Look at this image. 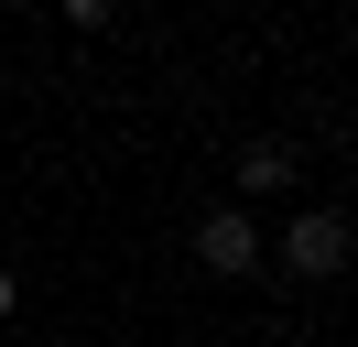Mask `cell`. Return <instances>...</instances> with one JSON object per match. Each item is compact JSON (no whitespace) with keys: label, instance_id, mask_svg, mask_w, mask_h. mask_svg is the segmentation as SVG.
Masks as SVG:
<instances>
[{"label":"cell","instance_id":"5","mask_svg":"<svg viewBox=\"0 0 358 347\" xmlns=\"http://www.w3.org/2000/svg\"><path fill=\"white\" fill-rule=\"evenodd\" d=\"M11 304H22V271H11V260H0V315H11Z\"/></svg>","mask_w":358,"mask_h":347},{"label":"cell","instance_id":"4","mask_svg":"<svg viewBox=\"0 0 358 347\" xmlns=\"http://www.w3.org/2000/svg\"><path fill=\"white\" fill-rule=\"evenodd\" d=\"M55 22H76V33H109V22H120V0H55Z\"/></svg>","mask_w":358,"mask_h":347},{"label":"cell","instance_id":"3","mask_svg":"<svg viewBox=\"0 0 358 347\" xmlns=\"http://www.w3.org/2000/svg\"><path fill=\"white\" fill-rule=\"evenodd\" d=\"M293 174H304V163H293V141H282V130H261V141H239L228 185H239V195H293ZM239 195H228V206H239Z\"/></svg>","mask_w":358,"mask_h":347},{"label":"cell","instance_id":"1","mask_svg":"<svg viewBox=\"0 0 358 347\" xmlns=\"http://www.w3.org/2000/svg\"><path fill=\"white\" fill-rule=\"evenodd\" d=\"M261 260H282L293 282H336V271H348V206H293Z\"/></svg>","mask_w":358,"mask_h":347},{"label":"cell","instance_id":"2","mask_svg":"<svg viewBox=\"0 0 358 347\" xmlns=\"http://www.w3.org/2000/svg\"><path fill=\"white\" fill-rule=\"evenodd\" d=\"M196 260H206L217 282H250V271H261V228H250V206H228V195H217V206L196 217Z\"/></svg>","mask_w":358,"mask_h":347}]
</instances>
